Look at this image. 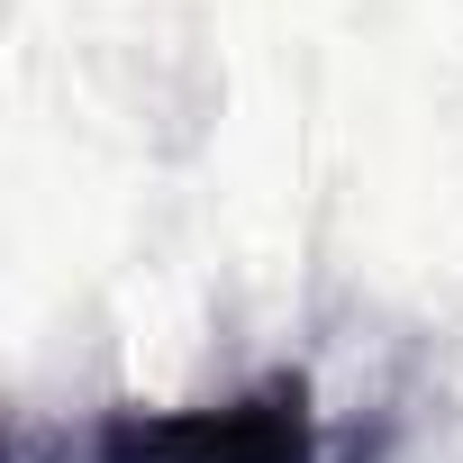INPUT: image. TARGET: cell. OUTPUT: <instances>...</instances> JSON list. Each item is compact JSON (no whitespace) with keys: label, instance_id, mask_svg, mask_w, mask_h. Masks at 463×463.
Wrapping results in <instances>:
<instances>
[{"label":"cell","instance_id":"obj_1","mask_svg":"<svg viewBox=\"0 0 463 463\" xmlns=\"http://www.w3.org/2000/svg\"><path fill=\"white\" fill-rule=\"evenodd\" d=\"M327 454V409L300 364L255 373L246 391L182 400V409H100L64 436L19 427V463H318Z\"/></svg>","mask_w":463,"mask_h":463}]
</instances>
